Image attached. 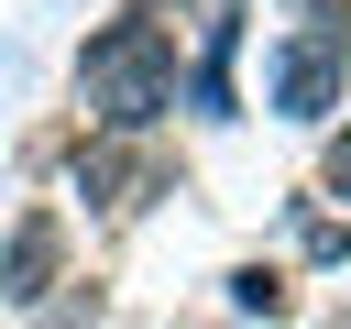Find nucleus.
I'll return each mask as SVG.
<instances>
[{"label":"nucleus","mask_w":351,"mask_h":329,"mask_svg":"<svg viewBox=\"0 0 351 329\" xmlns=\"http://www.w3.org/2000/svg\"><path fill=\"white\" fill-rule=\"evenodd\" d=\"M77 110H88L110 143H143V132L176 110V33L143 22V11L99 22V33L77 44Z\"/></svg>","instance_id":"nucleus-1"},{"label":"nucleus","mask_w":351,"mask_h":329,"mask_svg":"<svg viewBox=\"0 0 351 329\" xmlns=\"http://www.w3.org/2000/svg\"><path fill=\"white\" fill-rule=\"evenodd\" d=\"M340 88H351V11H340V0H307V33H285V44H274L263 99H274L285 121H329V110H340Z\"/></svg>","instance_id":"nucleus-2"},{"label":"nucleus","mask_w":351,"mask_h":329,"mask_svg":"<svg viewBox=\"0 0 351 329\" xmlns=\"http://www.w3.org/2000/svg\"><path fill=\"white\" fill-rule=\"evenodd\" d=\"M55 274H66V219L55 208H22L11 241H0V307H44Z\"/></svg>","instance_id":"nucleus-3"},{"label":"nucleus","mask_w":351,"mask_h":329,"mask_svg":"<svg viewBox=\"0 0 351 329\" xmlns=\"http://www.w3.org/2000/svg\"><path fill=\"white\" fill-rule=\"evenodd\" d=\"M77 186H88L110 219H132L165 175H154V154H132V143H110V132H99V143H77Z\"/></svg>","instance_id":"nucleus-4"},{"label":"nucleus","mask_w":351,"mask_h":329,"mask_svg":"<svg viewBox=\"0 0 351 329\" xmlns=\"http://www.w3.org/2000/svg\"><path fill=\"white\" fill-rule=\"evenodd\" d=\"M230 307H241V318H274V307H285V274H274V263H241V274H230Z\"/></svg>","instance_id":"nucleus-5"},{"label":"nucleus","mask_w":351,"mask_h":329,"mask_svg":"<svg viewBox=\"0 0 351 329\" xmlns=\"http://www.w3.org/2000/svg\"><path fill=\"white\" fill-rule=\"evenodd\" d=\"M307 263H351V219H307Z\"/></svg>","instance_id":"nucleus-6"},{"label":"nucleus","mask_w":351,"mask_h":329,"mask_svg":"<svg viewBox=\"0 0 351 329\" xmlns=\"http://www.w3.org/2000/svg\"><path fill=\"white\" fill-rule=\"evenodd\" d=\"M318 186H329V197H351V121L329 132V154H318Z\"/></svg>","instance_id":"nucleus-7"},{"label":"nucleus","mask_w":351,"mask_h":329,"mask_svg":"<svg viewBox=\"0 0 351 329\" xmlns=\"http://www.w3.org/2000/svg\"><path fill=\"white\" fill-rule=\"evenodd\" d=\"M176 11H186V0H176ZM143 22H165V0H143Z\"/></svg>","instance_id":"nucleus-8"}]
</instances>
